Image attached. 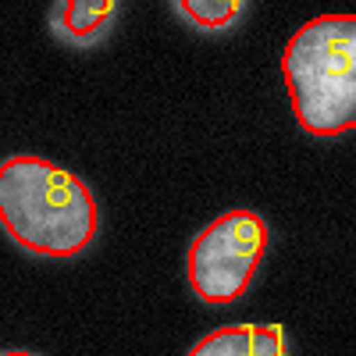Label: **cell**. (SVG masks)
<instances>
[{
  "label": "cell",
  "instance_id": "obj_1",
  "mask_svg": "<svg viewBox=\"0 0 356 356\" xmlns=\"http://www.w3.org/2000/svg\"><path fill=\"white\" fill-rule=\"evenodd\" d=\"M0 228L36 257H79L100 232L97 196L54 161L15 154L0 161Z\"/></svg>",
  "mask_w": 356,
  "mask_h": 356
},
{
  "label": "cell",
  "instance_id": "obj_2",
  "mask_svg": "<svg viewBox=\"0 0 356 356\" xmlns=\"http://www.w3.org/2000/svg\"><path fill=\"white\" fill-rule=\"evenodd\" d=\"M282 75L307 136L349 132L356 122V18L321 15L300 25L282 54Z\"/></svg>",
  "mask_w": 356,
  "mask_h": 356
},
{
  "label": "cell",
  "instance_id": "obj_3",
  "mask_svg": "<svg viewBox=\"0 0 356 356\" xmlns=\"http://www.w3.org/2000/svg\"><path fill=\"white\" fill-rule=\"evenodd\" d=\"M271 243V228L257 211H228L214 218L186 253V278L189 289L203 303H235L253 285V275Z\"/></svg>",
  "mask_w": 356,
  "mask_h": 356
},
{
  "label": "cell",
  "instance_id": "obj_4",
  "mask_svg": "<svg viewBox=\"0 0 356 356\" xmlns=\"http://www.w3.org/2000/svg\"><path fill=\"white\" fill-rule=\"evenodd\" d=\"M186 356H289L282 324H225L203 335Z\"/></svg>",
  "mask_w": 356,
  "mask_h": 356
},
{
  "label": "cell",
  "instance_id": "obj_5",
  "mask_svg": "<svg viewBox=\"0 0 356 356\" xmlns=\"http://www.w3.org/2000/svg\"><path fill=\"white\" fill-rule=\"evenodd\" d=\"M118 18L114 0H61L50 8V29L72 47H97Z\"/></svg>",
  "mask_w": 356,
  "mask_h": 356
},
{
  "label": "cell",
  "instance_id": "obj_6",
  "mask_svg": "<svg viewBox=\"0 0 356 356\" xmlns=\"http://www.w3.org/2000/svg\"><path fill=\"white\" fill-rule=\"evenodd\" d=\"M175 11L189 25L207 29V33H218V29H228V25L239 22L246 4L243 0H175Z\"/></svg>",
  "mask_w": 356,
  "mask_h": 356
},
{
  "label": "cell",
  "instance_id": "obj_7",
  "mask_svg": "<svg viewBox=\"0 0 356 356\" xmlns=\"http://www.w3.org/2000/svg\"><path fill=\"white\" fill-rule=\"evenodd\" d=\"M0 356H36V353H29V349H4Z\"/></svg>",
  "mask_w": 356,
  "mask_h": 356
}]
</instances>
